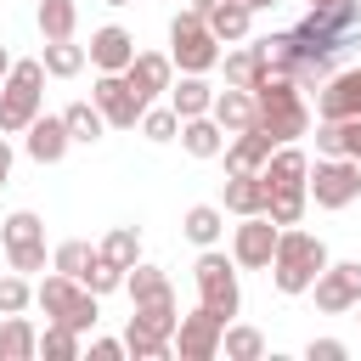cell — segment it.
Returning <instances> with one entry per match:
<instances>
[{
  "instance_id": "b9f144b4",
  "label": "cell",
  "mask_w": 361,
  "mask_h": 361,
  "mask_svg": "<svg viewBox=\"0 0 361 361\" xmlns=\"http://www.w3.org/2000/svg\"><path fill=\"white\" fill-rule=\"evenodd\" d=\"M316 152H322V158H344V135H338V118H322V124H316Z\"/></svg>"
},
{
  "instance_id": "7c38bea8",
  "label": "cell",
  "mask_w": 361,
  "mask_h": 361,
  "mask_svg": "<svg viewBox=\"0 0 361 361\" xmlns=\"http://www.w3.org/2000/svg\"><path fill=\"white\" fill-rule=\"evenodd\" d=\"M276 220L271 214H243V226L231 231V259L243 265V271H265L271 265V254H276Z\"/></svg>"
},
{
  "instance_id": "9a60e30c",
  "label": "cell",
  "mask_w": 361,
  "mask_h": 361,
  "mask_svg": "<svg viewBox=\"0 0 361 361\" xmlns=\"http://www.w3.org/2000/svg\"><path fill=\"white\" fill-rule=\"evenodd\" d=\"M90 102L102 107V118H107L113 130H135V124H141V102L130 96L124 73H102V79H96V90H90Z\"/></svg>"
},
{
  "instance_id": "e575fe53",
  "label": "cell",
  "mask_w": 361,
  "mask_h": 361,
  "mask_svg": "<svg viewBox=\"0 0 361 361\" xmlns=\"http://www.w3.org/2000/svg\"><path fill=\"white\" fill-rule=\"evenodd\" d=\"M39 355H51V361H73V355H79V333H73L68 322H45V333H39Z\"/></svg>"
},
{
  "instance_id": "603a6c76",
  "label": "cell",
  "mask_w": 361,
  "mask_h": 361,
  "mask_svg": "<svg viewBox=\"0 0 361 361\" xmlns=\"http://www.w3.org/2000/svg\"><path fill=\"white\" fill-rule=\"evenodd\" d=\"M180 147H186L192 158H220V147H226V130H220L209 113H197V118H180Z\"/></svg>"
},
{
  "instance_id": "7dc6e473",
  "label": "cell",
  "mask_w": 361,
  "mask_h": 361,
  "mask_svg": "<svg viewBox=\"0 0 361 361\" xmlns=\"http://www.w3.org/2000/svg\"><path fill=\"white\" fill-rule=\"evenodd\" d=\"M214 6H220V0H192V11H197V17H209Z\"/></svg>"
},
{
  "instance_id": "83f0119b",
  "label": "cell",
  "mask_w": 361,
  "mask_h": 361,
  "mask_svg": "<svg viewBox=\"0 0 361 361\" xmlns=\"http://www.w3.org/2000/svg\"><path fill=\"white\" fill-rule=\"evenodd\" d=\"M220 62H226V85H243V90H254V85L271 73V68H265V51H259V39H254V45H243V51H226Z\"/></svg>"
},
{
  "instance_id": "7a4b0ae2",
  "label": "cell",
  "mask_w": 361,
  "mask_h": 361,
  "mask_svg": "<svg viewBox=\"0 0 361 361\" xmlns=\"http://www.w3.org/2000/svg\"><path fill=\"white\" fill-rule=\"evenodd\" d=\"M271 282L276 293H310V282L327 271V243L316 231H299V226H282L276 231V254H271Z\"/></svg>"
},
{
  "instance_id": "44dd1931",
  "label": "cell",
  "mask_w": 361,
  "mask_h": 361,
  "mask_svg": "<svg viewBox=\"0 0 361 361\" xmlns=\"http://www.w3.org/2000/svg\"><path fill=\"white\" fill-rule=\"evenodd\" d=\"M265 186L271 192H293V186H305V175H310V158L288 141V147H271V158H265Z\"/></svg>"
},
{
  "instance_id": "484cf974",
  "label": "cell",
  "mask_w": 361,
  "mask_h": 361,
  "mask_svg": "<svg viewBox=\"0 0 361 361\" xmlns=\"http://www.w3.org/2000/svg\"><path fill=\"white\" fill-rule=\"evenodd\" d=\"M203 23H209V34H214L220 45H237V39H248V23H254V11H248L243 0H220V6H214Z\"/></svg>"
},
{
  "instance_id": "f546056e",
  "label": "cell",
  "mask_w": 361,
  "mask_h": 361,
  "mask_svg": "<svg viewBox=\"0 0 361 361\" xmlns=\"http://www.w3.org/2000/svg\"><path fill=\"white\" fill-rule=\"evenodd\" d=\"M62 124H68V141H102V130H107V118H102V107L96 102H73V107H62Z\"/></svg>"
},
{
  "instance_id": "d590c367",
  "label": "cell",
  "mask_w": 361,
  "mask_h": 361,
  "mask_svg": "<svg viewBox=\"0 0 361 361\" xmlns=\"http://www.w3.org/2000/svg\"><path fill=\"white\" fill-rule=\"evenodd\" d=\"M259 51H265V68H271V73H288V68L299 62V39H293V28H288V34H265Z\"/></svg>"
},
{
  "instance_id": "e0dca14e",
  "label": "cell",
  "mask_w": 361,
  "mask_h": 361,
  "mask_svg": "<svg viewBox=\"0 0 361 361\" xmlns=\"http://www.w3.org/2000/svg\"><path fill=\"white\" fill-rule=\"evenodd\" d=\"M316 113H322V118H355V113H361V68L333 73V79L316 90Z\"/></svg>"
},
{
  "instance_id": "7402d4cb",
  "label": "cell",
  "mask_w": 361,
  "mask_h": 361,
  "mask_svg": "<svg viewBox=\"0 0 361 361\" xmlns=\"http://www.w3.org/2000/svg\"><path fill=\"white\" fill-rule=\"evenodd\" d=\"M265 203H271V186H265V175L254 169V175H231L226 180V197H220V209L226 214H265Z\"/></svg>"
},
{
  "instance_id": "8d00e7d4",
  "label": "cell",
  "mask_w": 361,
  "mask_h": 361,
  "mask_svg": "<svg viewBox=\"0 0 361 361\" xmlns=\"http://www.w3.org/2000/svg\"><path fill=\"white\" fill-rule=\"evenodd\" d=\"M141 135L158 141V147L175 141V135H180V113H175V107H141Z\"/></svg>"
},
{
  "instance_id": "f907efd6",
  "label": "cell",
  "mask_w": 361,
  "mask_h": 361,
  "mask_svg": "<svg viewBox=\"0 0 361 361\" xmlns=\"http://www.w3.org/2000/svg\"><path fill=\"white\" fill-rule=\"evenodd\" d=\"M107 6H130V0H107Z\"/></svg>"
},
{
  "instance_id": "7bdbcfd3",
  "label": "cell",
  "mask_w": 361,
  "mask_h": 361,
  "mask_svg": "<svg viewBox=\"0 0 361 361\" xmlns=\"http://www.w3.org/2000/svg\"><path fill=\"white\" fill-rule=\"evenodd\" d=\"M305 355H310V361H344L350 350H344L338 338H310V344H305Z\"/></svg>"
},
{
  "instance_id": "277c9868",
  "label": "cell",
  "mask_w": 361,
  "mask_h": 361,
  "mask_svg": "<svg viewBox=\"0 0 361 361\" xmlns=\"http://www.w3.org/2000/svg\"><path fill=\"white\" fill-rule=\"evenodd\" d=\"M45 102V62H11L0 85V135H23Z\"/></svg>"
},
{
  "instance_id": "2e32d148",
  "label": "cell",
  "mask_w": 361,
  "mask_h": 361,
  "mask_svg": "<svg viewBox=\"0 0 361 361\" xmlns=\"http://www.w3.org/2000/svg\"><path fill=\"white\" fill-rule=\"evenodd\" d=\"M23 135H28L23 147H28V158H34V164H62V158H68V147H73V141H68L62 113H39Z\"/></svg>"
},
{
  "instance_id": "d6a6232c",
  "label": "cell",
  "mask_w": 361,
  "mask_h": 361,
  "mask_svg": "<svg viewBox=\"0 0 361 361\" xmlns=\"http://www.w3.org/2000/svg\"><path fill=\"white\" fill-rule=\"evenodd\" d=\"M220 350H226V361H259V355H265V333H259V327H231V322H226Z\"/></svg>"
},
{
  "instance_id": "ac0fdd59",
  "label": "cell",
  "mask_w": 361,
  "mask_h": 361,
  "mask_svg": "<svg viewBox=\"0 0 361 361\" xmlns=\"http://www.w3.org/2000/svg\"><path fill=\"white\" fill-rule=\"evenodd\" d=\"M102 73H124L130 68V56H135V34L130 28H118V23H107V28H96L90 34V51H85Z\"/></svg>"
},
{
  "instance_id": "4dcf8cb0",
  "label": "cell",
  "mask_w": 361,
  "mask_h": 361,
  "mask_svg": "<svg viewBox=\"0 0 361 361\" xmlns=\"http://www.w3.org/2000/svg\"><path fill=\"white\" fill-rule=\"evenodd\" d=\"M96 254H102V259H113L118 271H130V265L141 259V231H135V226H113V231L102 237V248H96Z\"/></svg>"
},
{
  "instance_id": "836d02e7",
  "label": "cell",
  "mask_w": 361,
  "mask_h": 361,
  "mask_svg": "<svg viewBox=\"0 0 361 361\" xmlns=\"http://www.w3.org/2000/svg\"><path fill=\"white\" fill-rule=\"evenodd\" d=\"M73 23H79L73 0H39V34L45 39H73Z\"/></svg>"
},
{
  "instance_id": "30bf717a",
  "label": "cell",
  "mask_w": 361,
  "mask_h": 361,
  "mask_svg": "<svg viewBox=\"0 0 361 361\" xmlns=\"http://www.w3.org/2000/svg\"><path fill=\"white\" fill-rule=\"evenodd\" d=\"M0 243H6V259H11V271H39L45 265V220L34 214V209H17V214H6V226H0Z\"/></svg>"
},
{
  "instance_id": "d4e9b609",
  "label": "cell",
  "mask_w": 361,
  "mask_h": 361,
  "mask_svg": "<svg viewBox=\"0 0 361 361\" xmlns=\"http://www.w3.org/2000/svg\"><path fill=\"white\" fill-rule=\"evenodd\" d=\"M124 293H130V305H152V299H175V288H169V276L158 271V265H130L124 271Z\"/></svg>"
},
{
  "instance_id": "bcb514c9",
  "label": "cell",
  "mask_w": 361,
  "mask_h": 361,
  "mask_svg": "<svg viewBox=\"0 0 361 361\" xmlns=\"http://www.w3.org/2000/svg\"><path fill=\"white\" fill-rule=\"evenodd\" d=\"M6 180H11V141L0 135V186H6Z\"/></svg>"
},
{
  "instance_id": "8fae6325",
  "label": "cell",
  "mask_w": 361,
  "mask_h": 361,
  "mask_svg": "<svg viewBox=\"0 0 361 361\" xmlns=\"http://www.w3.org/2000/svg\"><path fill=\"white\" fill-rule=\"evenodd\" d=\"M316 288V310H327V316H344V310H355L361 305V259H327V271L310 282Z\"/></svg>"
},
{
  "instance_id": "681fc988",
  "label": "cell",
  "mask_w": 361,
  "mask_h": 361,
  "mask_svg": "<svg viewBox=\"0 0 361 361\" xmlns=\"http://www.w3.org/2000/svg\"><path fill=\"white\" fill-rule=\"evenodd\" d=\"M243 6H248V11H265V6H276V0H243Z\"/></svg>"
},
{
  "instance_id": "816d5d0a",
  "label": "cell",
  "mask_w": 361,
  "mask_h": 361,
  "mask_svg": "<svg viewBox=\"0 0 361 361\" xmlns=\"http://www.w3.org/2000/svg\"><path fill=\"white\" fill-rule=\"evenodd\" d=\"M355 310H361V305H355ZM355 322H361V316H355Z\"/></svg>"
},
{
  "instance_id": "52a82bcc",
  "label": "cell",
  "mask_w": 361,
  "mask_h": 361,
  "mask_svg": "<svg viewBox=\"0 0 361 361\" xmlns=\"http://www.w3.org/2000/svg\"><path fill=\"white\" fill-rule=\"evenodd\" d=\"M34 305L45 310V322H68L73 333H85V327H96V293L85 288V282H73V276H45L39 288H34Z\"/></svg>"
},
{
  "instance_id": "3957f363",
  "label": "cell",
  "mask_w": 361,
  "mask_h": 361,
  "mask_svg": "<svg viewBox=\"0 0 361 361\" xmlns=\"http://www.w3.org/2000/svg\"><path fill=\"white\" fill-rule=\"evenodd\" d=\"M361 34V0H327V6H310L293 28L299 39V56H338L344 45H355Z\"/></svg>"
},
{
  "instance_id": "5b68a950",
  "label": "cell",
  "mask_w": 361,
  "mask_h": 361,
  "mask_svg": "<svg viewBox=\"0 0 361 361\" xmlns=\"http://www.w3.org/2000/svg\"><path fill=\"white\" fill-rule=\"evenodd\" d=\"M175 322H180L175 299L135 305V316H130V327H124V355H135V361H164V355L175 350Z\"/></svg>"
},
{
  "instance_id": "1f68e13d",
  "label": "cell",
  "mask_w": 361,
  "mask_h": 361,
  "mask_svg": "<svg viewBox=\"0 0 361 361\" xmlns=\"http://www.w3.org/2000/svg\"><path fill=\"white\" fill-rule=\"evenodd\" d=\"M45 73L51 79H73L79 68H85V45H73V39H45Z\"/></svg>"
},
{
  "instance_id": "f35d334b",
  "label": "cell",
  "mask_w": 361,
  "mask_h": 361,
  "mask_svg": "<svg viewBox=\"0 0 361 361\" xmlns=\"http://www.w3.org/2000/svg\"><path fill=\"white\" fill-rule=\"evenodd\" d=\"M96 259V248L90 243H79V237H68V243H56V254H51V271H62V276H73L79 282V271Z\"/></svg>"
},
{
  "instance_id": "c3c4849f",
  "label": "cell",
  "mask_w": 361,
  "mask_h": 361,
  "mask_svg": "<svg viewBox=\"0 0 361 361\" xmlns=\"http://www.w3.org/2000/svg\"><path fill=\"white\" fill-rule=\"evenodd\" d=\"M6 73H11V51L0 45V85H6Z\"/></svg>"
},
{
  "instance_id": "8992f818",
  "label": "cell",
  "mask_w": 361,
  "mask_h": 361,
  "mask_svg": "<svg viewBox=\"0 0 361 361\" xmlns=\"http://www.w3.org/2000/svg\"><path fill=\"white\" fill-rule=\"evenodd\" d=\"M192 282H197V305H203V310H214L220 322H231V316H237V305H243L237 259H226V254L203 248V254H197V265H192Z\"/></svg>"
},
{
  "instance_id": "ba28073f",
  "label": "cell",
  "mask_w": 361,
  "mask_h": 361,
  "mask_svg": "<svg viewBox=\"0 0 361 361\" xmlns=\"http://www.w3.org/2000/svg\"><path fill=\"white\" fill-rule=\"evenodd\" d=\"M169 62H175L180 73H209V68L220 62V39L209 34V23H203L192 6L169 23Z\"/></svg>"
},
{
  "instance_id": "6da1fadb",
  "label": "cell",
  "mask_w": 361,
  "mask_h": 361,
  "mask_svg": "<svg viewBox=\"0 0 361 361\" xmlns=\"http://www.w3.org/2000/svg\"><path fill=\"white\" fill-rule=\"evenodd\" d=\"M254 130L271 135V147H288L310 130V113H305V96L288 73H265L254 85Z\"/></svg>"
},
{
  "instance_id": "5bb4252c",
  "label": "cell",
  "mask_w": 361,
  "mask_h": 361,
  "mask_svg": "<svg viewBox=\"0 0 361 361\" xmlns=\"http://www.w3.org/2000/svg\"><path fill=\"white\" fill-rule=\"evenodd\" d=\"M169 79H175V62H169L164 51H135L130 68H124V85H130V96H135L141 107H152V102L169 90Z\"/></svg>"
},
{
  "instance_id": "ab89813d",
  "label": "cell",
  "mask_w": 361,
  "mask_h": 361,
  "mask_svg": "<svg viewBox=\"0 0 361 361\" xmlns=\"http://www.w3.org/2000/svg\"><path fill=\"white\" fill-rule=\"evenodd\" d=\"M79 282H85V288H90V293L102 299V293H113V288H124V271H118L113 259H102V254H96V259H90L85 271H79Z\"/></svg>"
},
{
  "instance_id": "cb8c5ba5",
  "label": "cell",
  "mask_w": 361,
  "mask_h": 361,
  "mask_svg": "<svg viewBox=\"0 0 361 361\" xmlns=\"http://www.w3.org/2000/svg\"><path fill=\"white\" fill-rule=\"evenodd\" d=\"M180 231H186V243L214 248V243H220V231H226V209H220V203H192V209H186V220H180Z\"/></svg>"
},
{
  "instance_id": "9c48e42d",
  "label": "cell",
  "mask_w": 361,
  "mask_h": 361,
  "mask_svg": "<svg viewBox=\"0 0 361 361\" xmlns=\"http://www.w3.org/2000/svg\"><path fill=\"white\" fill-rule=\"evenodd\" d=\"M305 192L316 197V209H350L361 197V158H322L305 175Z\"/></svg>"
},
{
  "instance_id": "74e56055",
  "label": "cell",
  "mask_w": 361,
  "mask_h": 361,
  "mask_svg": "<svg viewBox=\"0 0 361 361\" xmlns=\"http://www.w3.org/2000/svg\"><path fill=\"white\" fill-rule=\"evenodd\" d=\"M305 203H310V192H305V186H293V192H271L265 214H271L276 226H299V220H305Z\"/></svg>"
},
{
  "instance_id": "4fadbf2b",
  "label": "cell",
  "mask_w": 361,
  "mask_h": 361,
  "mask_svg": "<svg viewBox=\"0 0 361 361\" xmlns=\"http://www.w3.org/2000/svg\"><path fill=\"white\" fill-rule=\"evenodd\" d=\"M220 333H226V322L214 316V310H192V316H180L175 322V344H180V361H214L220 355Z\"/></svg>"
},
{
  "instance_id": "f1b7e54d",
  "label": "cell",
  "mask_w": 361,
  "mask_h": 361,
  "mask_svg": "<svg viewBox=\"0 0 361 361\" xmlns=\"http://www.w3.org/2000/svg\"><path fill=\"white\" fill-rule=\"evenodd\" d=\"M209 102H214V90L203 85V73H186L180 85L169 79V107H175L180 118H197V113H209Z\"/></svg>"
},
{
  "instance_id": "ee69618b",
  "label": "cell",
  "mask_w": 361,
  "mask_h": 361,
  "mask_svg": "<svg viewBox=\"0 0 361 361\" xmlns=\"http://www.w3.org/2000/svg\"><path fill=\"white\" fill-rule=\"evenodd\" d=\"M338 135H344V158H361V113L338 118Z\"/></svg>"
},
{
  "instance_id": "ffe728a7",
  "label": "cell",
  "mask_w": 361,
  "mask_h": 361,
  "mask_svg": "<svg viewBox=\"0 0 361 361\" xmlns=\"http://www.w3.org/2000/svg\"><path fill=\"white\" fill-rule=\"evenodd\" d=\"M209 118H214L226 135L248 130V124H254V90H243V85H226V90H214V102H209Z\"/></svg>"
},
{
  "instance_id": "d6986e66",
  "label": "cell",
  "mask_w": 361,
  "mask_h": 361,
  "mask_svg": "<svg viewBox=\"0 0 361 361\" xmlns=\"http://www.w3.org/2000/svg\"><path fill=\"white\" fill-rule=\"evenodd\" d=\"M220 152H226V175H254V169H265V158H271V135L248 124V130H237Z\"/></svg>"
},
{
  "instance_id": "60d3db41",
  "label": "cell",
  "mask_w": 361,
  "mask_h": 361,
  "mask_svg": "<svg viewBox=\"0 0 361 361\" xmlns=\"http://www.w3.org/2000/svg\"><path fill=\"white\" fill-rule=\"evenodd\" d=\"M34 305V288H28V276L17 271V276H0V316H17V310H28Z\"/></svg>"
},
{
  "instance_id": "4316f807",
  "label": "cell",
  "mask_w": 361,
  "mask_h": 361,
  "mask_svg": "<svg viewBox=\"0 0 361 361\" xmlns=\"http://www.w3.org/2000/svg\"><path fill=\"white\" fill-rule=\"evenodd\" d=\"M28 355H39V333H34V322L17 310V316L0 322V361H28Z\"/></svg>"
},
{
  "instance_id": "f6af8a7d",
  "label": "cell",
  "mask_w": 361,
  "mask_h": 361,
  "mask_svg": "<svg viewBox=\"0 0 361 361\" xmlns=\"http://www.w3.org/2000/svg\"><path fill=\"white\" fill-rule=\"evenodd\" d=\"M90 355L96 361H118L124 355V338H90Z\"/></svg>"
}]
</instances>
